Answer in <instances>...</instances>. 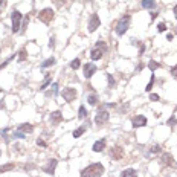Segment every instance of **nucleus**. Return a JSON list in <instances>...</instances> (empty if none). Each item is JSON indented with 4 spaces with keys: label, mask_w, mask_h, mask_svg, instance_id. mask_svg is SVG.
<instances>
[{
    "label": "nucleus",
    "mask_w": 177,
    "mask_h": 177,
    "mask_svg": "<svg viewBox=\"0 0 177 177\" xmlns=\"http://www.w3.org/2000/svg\"><path fill=\"white\" fill-rule=\"evenodd\" d=\"M176 124H177V118H176V116L173 115V116H171V118L168 119V125H170V127H174Z\"/></svg>",
    "instance_id": "c756f323"
},
{
    "label": "nucleus",
    "mask_w": 177,
    "mask_h": 177,
    "mask_svg": "<svg viewBox=\"0 0 177 177\" xmlns=\"http://www.w3.org/2000/svg\"><path fill=\"white\" fill-rule=\"evenodd\" d=\"M18 130L21 133H32L34 131V127H32L31 124H21V125H18Z\"/></svg>",
    "instance_id": "a211bd4d"
},
{
    "label": "nucleus",
    "mask_w": 177,
    "mask_h": 177,
    "mask_svg": "<svg viewBox=\"0 0 177 177\" xmlns=\"http://www.w3.org/2000/svg\"><path fill=\"white\" fill-rule=\"evenodd\" d=\"M130 21H131V17H130L128 14L122 15V17L119 18L118 24H116V34H118V35H124L125 32L128 31V28H130Z\"/></svg>",
    "instance_id": "f03ea898"
},
{
    "label": "nucleus",
    "mask_w": 177,
    "mask_h": 177,
    "mask_svg": "<svg viewBox=\"0 0 177 177\" xmlns=\"http://www.w3.org/2000/svg\"><path fill=\"white\" fill-rule=\"evenodd\" d=\"M57 159H50L46 165L43 167V171L46 173V174H54L55 173V168H57Z\"/></svg>",
    "instance_id": "9b49d317"
},
{
    "label": "nucleus",
    "mask_w": 177,
    "mask_h": 177,
    "mask_svg": "<svg viewBox=\"0 0 177 177\" xmlns=\"http://www.w3.org/2000/svg\"><path fill=\"white\" fill-rule=\"evenodd\" d=\"M99 24H101V20H99L98 14H92L90 15V20H88V26H87L88 32H95L99 28Z\"/></svg>",
    "instance_id": "6e6552de"
},
{
    "label": "nucleus",
    "mask_w": 177,
    "mask_h": 177,
    "mask_svg": "<svg viewBox=\"0 0 177 177\" xmlns=\"http://www.w3.org/2000/svg\"><path fill=\"white\" fill-rule=\"evenodd\" d=\"M108 118H110V113L107 110H99L95 116V122H96V125H103L108 121Z\"/></svg>",
    "instance_id": "0eeeda50"
},
{
    "label": "nucleus",
    "mask_w": 177,
    "mask_h": 177,
    "mask_svg": "<svg viewBox=\"0 0 177 177\" xmlns=\"http://www.w3.org/2000/svg\"><path fill=\"white\" fill-rule=\"evenodd\" d=\"M61 121H63L61 111H52V115H50V124H52V125H58Z\"/></svg>",
    "instance_id": "ddd939ff"
},
{
    "label": "nucleus",
    "mask_w": 177,
    "mask_h": 177,
    "mask_svg": "<svg viewBox=\"0 0 177 177\" xmlns=\"http://www.w3.org/2000/svg\"><path fill=\"white\" fill-rule=\"evenodd\" d=\"M52 2H54L57 6H63V5L66 3V0H52Z\"/></svg>",
    "instance_id": "4c0bfd02"
},
{
    "label": "nucleus",
    "mask_w": 177,
    "mask_h": 177,
    "mask_svg": "<svg viewBox=\"0 0 177 177\" xmlns=\"http://www.w3.org/2000/svg\"><path fill=\"white\" fill-rule=\"evenodd\" d=\"M142 8H145V9H154L156 8V2H154V0H142Z\"/></svg>",
    "instance_id": "aec40b11"
},
{
    "label": "nucleus",
    "mask_w": 177,
    "mask_h": 177,
    "mask_svg": "<svg viewBox=\"0 0 177 177\" xmlns=\"http://www.w3.org/2000/svg\"><path fill=\"white\" fill-rule=\"evenodd\" d=\"M11 18H12V32H20L21 29V12L20 11H12V14H11Z\"/></svg>",
    "instance_id": "20e7f679"
},
{
    "label": "nucleus",
    "mask_w": 177,
    "mask_h": 177,
    "mask_svg": "<svg viewBox=\"0 0 177 177\" xmlns=\"http://www.w3.org/2000/svg\"><path fill=\"white\" fill-rule=\"evenodd\" d=\"M157 31H159V32H165V31H167V24H165V23H159V24H157Z\"/></svg>",
    "instance_id": "7c9ffc66"
},
{
    "label": "nucleus",
    "mask_w": 177,
    "mask_h": 177,
    "mask_svg": "<svg viewBox=\"0 0 177 177\" xmlns=\"http://www.w3.org/2000/svg\"><path fill=\"white\" fill-rule=\"evenodd\" d=\"M131 125H133L134 128L145 127V125H147V118L142 116V115H137V116H134V118L131 119Z\"/></svg>",
    "instance_id": "1a4fd4ad"
},
{
    "label": "nucleus",
    "mask_w": 177,
    "mask_h": 177,
    "mask_svg": "<svg viewBox=\"0 0 177 177\" xmlns=\"http://www.w3.org/2000/svg\"><path fill=\"white\" fill-rule=\"evenodd\" d=\"M78 118H80V119H86V118H87V110H86L84 105H81L80 110H78Z\"/></svg>",
    "instance_id": "b1692460"
},
{
    "label": "nucleus",
    "mask_w": 177,
    "mask_h": 177,
    "mask_svg": "<svg viewBox=\"0 0 177 177\" xmlns=\"http://www.w3.org/2000/svg\"><path fill=\"white\" fill-rule=\"evenodd\" d=\"M162 148L159 145H154V147H151V153H160Z\"/></svg>",
    "instance_id": "f704fd0d"
},
{
    "label": "nucleus",
    "mask_w": 177,
    "mask_h": 177,
    "mask_svg": "<svg viewBox=\"0 0 177 177\" xmlns=\"http://www.w3.org/2000/svg\"><path fill=\"white\" fill-rule=\"evenodd\" d=\"M54 64H55V58H54V57H50V58H47L46 61H43L41 67L46 69V67H50V66H54Z\"/></svg>",
    "instance_id": "5701e85b"
},
{
    "label": "nucleus",
    "mask_w": 177,
    "mask_h": 177,
    "mask_svg": "<svg viewBox=\"0 0 177 177\" xmlns=\"http://www.w3.org/2000/svg\"><path fill=\"white\" fill-rule=\"evenodd\" d=\"M28 58V52H26V49H21L20 50V54H18V61H24Z\"/></svg>",
    "instance_id": "a878e982"
},
{
    "label": "nucleus",
    "mask_w": 177,
    "mask_h": 177,
    "mask_svg": "<svg viewBox=\"0 0 177 177\" xmlns=\"http://www.w3.org/2000/svg\"><path fill=\"white\" fill-rule=\"evenodd\" d=\"M12 58H15V55H11V57H9V58H8V60H6V61L3 63V64H2V66H0V70H2L3 67H6V66H8V63H9V61H11Z\"/></svg>",
    "instance_id": "473e14b6"
},
{
    "label": "nucleus",
    "mask_w": 177,
    "mask_h": 177,
    "mask_svg": "<svg viewBox=\"0 0 177 177\" xmlns=\"http://www.w3.org/2000/svg\"><path fill=\"white\" fill-rule=\"evenodd\" d=\"M14 168H15V163H6V165H2V167H0V174L6 173V171H11Z\"/></svg>",
    "instance_id": "412c9836"
},
{
    "label": "nucleus",
    "mask_w": 177,
    "mask_h": 177,
    "mask_svg": "<svg viewBox=\"0 0 177 177\" xmlns=\"http://www.w3.org/2000/svg\"><path fill=\"white\" fill-rule=\"evenodd\" d=\"M121 177H137V171L133 170V168H128V170H124L121 173Z\"/></svg>",
    "instance_id": "f3484780"
},
{
    "label": "nucleus",
    "mask_w": 177,
    "mask_h": 177,
    "mask_svg": "<svg viewBox=\"0 0 177 177\" xmlns=\"http://www.w3.org/2000/svg\"><path fill=\"white\" fill-rule=\"evenodd\" d=\"M5 2H6V0H0V6H3V5H5Z\"/></svg>",
    "instance_id": "c03bdc74"
},
{
    "label": "nucleus",
    "mask_w": 177,
    "mask_h": 177,
    "mask_svg": "<svg viewBox=\"0 0 177 177\" xmlns=\"http://www.w3.org/2000/svg\"><path fill=\"white\" fill-rule=\"evenodd\" d=\"M12 137H18V139H24V133H21V131H14V134H12Z\"/></svg>",
    "instance_id": "72a5a7b5"
},
{
    "label": "nucleus",
    "mask_w": 177,
    "mask_h": 177,
    "mask_svg": "<svg viewBox=\"0 0 177 177\" xmlns=\"http://www.w3.org/2000/svg\"><path fill=\"white\" fill-rule=\"evenodd\" d=\"M111 157L116 159V160L122 159V157H124V150H122L121 147H115V148L111 150Z\"/></svg>",
    "instance_id": "4468645a"
},
{
    "label": "nucleus",
    "mask_w": 177,
    "mask_h": 177,
    "mask_svg": "<svg viewBox=\"0 0 177 177\" xmlns=\"http://www.w3.org/2000/svg\"><path fill=\"white\" fill-rule=\"evenodd\" d=\"M37 144H38L40 147H46V142L43 141V139H37Z\"/></svg>",
    "instance_id": "a19ab883"
},
{
    "label": "nucleus",
    "mask_w": 177,
    "mask_h": 177,
    "mask_svg": "<svg viewBox=\"0 0 177 177\" xmlns=\"http://www.w3.org/2000/svg\"><path fill=\"white\" fill-rule=\"evenodd\" d=\"M0 156H2V150H0Z\"/></svg>",
    "instance_id": "a18cd8bd"
},
{
    "label": "nucleus",
    "mask_w": 177,
    "mask_h": 177,
    "mask_svg": "<svg viewBox=\"0 0 177 177\" xmlns=\"http://www.w3.org/2000/svg\"><path fill=\"white\" fill-rule=\"evenodd\" d=\"M160 163L163 167H171V168H177V163L174 160V157L170 154V153H165V154H162L160 157Z\"/></svg>",
    "instance_id": "423d86ee"
},
{
    "label": "nucleus",
    "mask_w": 177,
    "mask_h": 177,
    "mask_svg": "<svg viewBox=\"0 0 177 177\" xmlns=\"http://www.w3.org/2000/svg\"><path fill=\"white\" fill-rule=\"evenodd\" d=\"M0 52H2V50H0Z\"/></svg>",
    "instance_id": "de8ad7c7"
},
{
    "label": "nucleus",
    "mask_w": 177,
    "mask_h": 177,
    "mask_svg": "<svg viewBox=\"0 0 177 177\" xmlns=\"http://www.w3.org/2000/svg\"><path fill=\"white\" fill-rule=\"evenodd\" d=\"M86 125H90V121H88ZM86 125H83V127H80L78 130H75L73 131V137H80V136H83L84 133H86V130H87V127H86Z\"/></svg>",
    "instance_id": "6ab92c4d"
},
{
    "label": "nucleus",
    "mask_w": 177,
    "mask_h": 177,
    "mask_svg": "<svg viewBox=\"0 0 177 177\" xmlns=\"http://www.w3.org/2000/svg\"><path fill=\"white\" fill-rule=\"evenodd\" d=\"M0 93H2V88H0Z\"/></svg>",
    "instance_id": "49530a36"
},
{
    "label": "nucleus",
    "mask_w": 177,
    "mask_h": 177,
    "mask_svg": "<svg viewBox=\"0 0 177 177\" xmlns=\"http://www.w3.org/2000/svg\"><path fill=\"white\" fill-rule=\"evenodd\" d=\"M103 55H104V50L99 49V47H95L92 52H90V58H92V60H99Z\"/></svg>",
    "instance_id": "2eb2a0df"
},
{
    "label": "nucleus",
    "mask_w": 177,
    "mask_h": 177,
    "mask_svg": "<svg viewBox=\"0 0 177 177\" xmlns=\"http://www.w3.org/2000/svg\"><path fill=\"white\" fill-rule=\"evenodd\" d=\"M107 77H108V86H110V87H111V86H115V80H113L111 75H107Z\"/></svg>",
    "instance_id": "58836bf2"
},
{
    "label": "nucleus",
    "mask_w": 177,
    "mask_h": 177,
    "mask_svg": "<svg viewBox=\"0 0 177 177\" xmlns=\"http://www.w3.org/2000/svg\"><path fill=\"white\" fill-rule=\"evenodd\" d=\"M57 93H58V84H57V83H54L52 86H50V90H49V92H46V96H47V98H50V96L55 98V96H57Z\"/></svg>",
    "instance_id": "dca6fc26"
},
{
    "label": "nucleus",
    "mask_w": 177,
    "mask_h": 177,
    "mask_svg": "<svg viewBox=\"0 0 177 177\" xmlns=\"http://www.w3.org/2000/svg\"><path fill=\"white\" fill-rule=\"evenodd\" d=\"M154 80H156V77H154V75H151V80H150V83L147 84V87H145V90L150 93V90H151V88H153V84H154Z\"/></svg>",
    "instance_id": "bb28decb"
},
{
    "label": "nucleus",
    "mask_w": 177,
    "mask_h": 177,
    "mask_svg": "<svg viewBox=\"0 0 177 177\" xmlns=\"http://www.w3.org/2000/svg\"><path fill=\"white\" fill-rule=\"evenodd\" d=\"M174 15H176V18H177V5L174 6Z\"/></svg>",
    "instance_id": "37998d69"
},
{
    "label": "nucleus",
    "mask_w": 177,
    "mask_h": 177,
    "mask_svg": "<svg viewBox=\"0 0 177 177\" xmlns=\"http://www.w3.org/2000/svg\"><path fill=\"white\" fill-rule=\"evenodd\" d=\"M105 145H107V141L105 139H99V141H96L92 147V150L95 151V153H101V151L105 150Z\"/></svg>",
    "instance_id": "f8f14e48"
},
{
    "label": "nucleus",
    "mask_w": 177,
    "mask_h": 177,
    "mask_svg": "<svg viewBox=\"0 0 177 177\" xmlns=\"http://www.w3.org/2000/svg\"><path fill=\"white\" fill-rule=\"evenodd\" d=\"M38 20L40 21H43V23H46V24H49L50 21L54 20V17H55V12L50 9V8H44V9H41L40 12H38Z\"/></svg>",
    "instance_id": "7ed1b4c3"
},
{
    "label": "nucleus",
    "mask_w": 177,
    "mask_h": 177,
    "mask_svg": "<svg viewBox=\"0 0 177 177\" xmlns=\"http://www.w3.org/2000/svg\"><path fill=\"white\" fill-rule=\"evenodd\" d=\"M96 72V66L93 64V63H87V64H84V77L88 80V78H92L93 75Z\"/></svg>",
    "instance_id": "9d476101"
},
{
    "label": "nucleus",
    "mask_w": 177,
    "mask_h": 177,
    "mask_svg": "<svg viewBox=\"0 0 177 177\" xmlns=\"http://www.w3.org/2000/svg\"><path fill=\"white\" fill-rule=\"evenodd\" d=\"M148 67L151 69V70H156V69H159L160 67V64L157 61H154V60H150V63H148Z\"/></svg>",
    "instance_id": "393cba45"
},
{
    "label": "nucleus",
    "mask_w": 177,
    "mask_h": 177,
    "mask_svg": "<svg viewBox=\"0 0 177 177\" xmlns=\"http://www.w3.org/2000/svg\"><path fill=\"white\" fill-rule=\"evenodd\" d=\"M159 14H157V12H153V14H151V21H153V20H156V17H157Z\"/></svg>",
    "instance_id": "79ce46f5"
},
{
    "label": "nucleus",
    "mask_w": 177,
    "mask_h": 177,
    "mask_svg": "<svg viewBox=\"0 0 177 177\" xmlns=\"http://www.w3.org/2000/svg\"><path fill=\"white\" fill-rule=\"evenodd\" d=\"M50 84V75H46V81L41 84V87H40V90H46V87Z\"/></svg>",
    "instance_id": "c85d7f7f"
},
{
    "label": "nucleus",
    "mask_w": 177,
    "mask_h": 177,
    "mask_svg": "<svg viewBox=\"0 0 177 177\" xmlns=\"http://www.w3.org/2000/svg\"><path fill=\"white\" fill-rule=\"evenodd\" d=\"M87 101H88V104H90V105H96V104H98V95H96V93L88 95V96H87Z\"/></svg>",
    "instance_id": "4be33fe9"
},
{
    "label": "nucleus",
    "mask_w": 177,
    "mask_h": 177,
    "mask_svg": "<svg viewBox=\"0 0 177 177\" xmlns=\"http://www.w3.org/2000/svg\"><path fill=\"white\" fill-rule=\"evenodd\" d=\"M49 47H55V37H52V38H50V41H49Z\"/></svg>",
    "instance_id": "ea45409f"
},
{
    "label": "nucleus",
    "mask_w": 177,
    "mask_h": 177,
    "mask_svg": "<svg viewBox=\"0 0 177 177\" xmlns=\"http://www.w3.org/2000/svg\"><path fill=\"white\" fill-rule=\"evenodd\" d=\"M61 96L64 98L66 103H72V101L77 99L78 96V92H77V88H73V87H66L64 90L61 92Z\"/></svg>",
    "instance_id": "39448f33"
},
{
    "label": "nucleus",
    "mask_w": 177,
    "mask_h": 177,
    "mask_svg": "<svg viewBox=\"0 0 177 177\" xmlns=\"http://www.w3.org/2000/svg\"><path fill=\"white\" fill-rule=\"evenodd\" d=\"M105 168L103 163H92L87 168H84L81 171V177H101L104 174Z\"/></svg>",
    "instance_id": "f257e3e1"
},
{
    "label": "nucleus",
    "mask_w": 177,
    "mask_h": 177,
    "mask_svg": "<svg viewBox=\"0 0 177 177\" xmlns=\"http://www.w3.org/2000/svg\"><path fill=\"white\" fill-rule=\"evenodd\" d=\"M96 47H99V49H103V50H104V52H105V50H107V44H105L104 41H98V43H96Z\"/></svg>",
    "instance_id": "2f4dec72"
},
{
    "label": "nucleus",
    "mask_w": 177,
    "mask_h": 177,
    "mask_svg": "<svg viewBox=\"0 0 177 177\" xmlns=\"http://www.w3.org/2000/svg\"><path fill=\"white\" fill-rule=\"evenodd\" d=\"M171 75H173V77H174V80H177V64L171 69Z\"/></svg>",
    "instance_id": "e433bc0d"
},
{
    "label": "nucleus",
    "mask_w": 177,
    "mask_h": 177,
    "mask_svg": "<svg viewBox=\"0 0 177 177\" xmlns=\"http://www.w3.org/2000/svg\"><path fill=\"white\" fill-rule=\"evenodd\" d=\"M81 66V61H80V58H75V60H72V63H70V67L72 69H78Z\"/></svg>",
    "instance_id": "cd10ccee"
},
{
    "label": "nucleus",
    "mask_w": 177,
    "mask_h": 177,
    "mask_svg": "<svg viewBox=\"0 0 177 177\" xmlns=\"http://www.w3.org/2000/svg\"><path fill=\"white\" fill-rule=\"evenodd\" d=\"M150 99H151V101H160V96L156 95V93H151V95H150Z\"/></svg>",
    "instance_id": "c9c22d12"
}]
</instances>
